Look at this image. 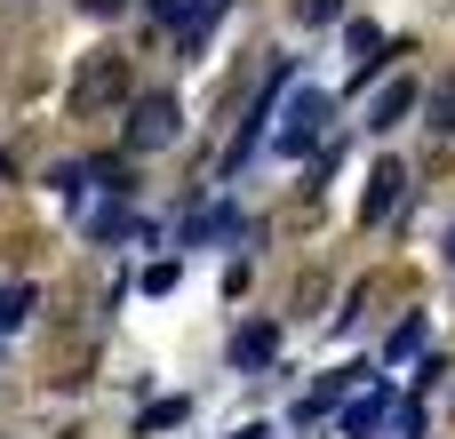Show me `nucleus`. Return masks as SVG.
Returning a JSON list of instances; mask_svg holds the SVG:
<instances>
[{"label":"nucleus","instance_id":"nucleus-12","mask_svg":"<svg viewBox=\"0 0 455 439\" xmlns=\"http://www.w3.org/2000/svg\"><path fill=\"white\" fill-rule=\"evenodd\" d=\"M344 40H352V56H360V72H376V48H384V32H376V24H352Z\"/></svg>","mask_w":455,"mask_h":439},{"label":"nucleus","instance_id":"nucleus-11","mask_svg":"<svg viewBox=\"0 0 455 439\" xmlns=\"http://www.w3.org/2000/svg\"><path fill=\"white\" fill-rule=\"evenodd\" d=\"M32 304H40L32 288H0V328H24V320H32Z\"/></svg>","mask_w":455,"mask_h":439},{"label":"nucleus","instance_id":"nucleus-10","mask_svg":"<svg viewBox=\"0 0 455 439\" xmlns=\"http://www.w3.org/2000/svg\"><path fill=\"white\" fill-rule=\"evenodd\" d=\"M432 136H455V72L432 88Z\"/></svg>","mask_w":455,"mask_h":439},{"label":"nucleus","instance_id":"nucleus-8","mask_svg":"<svg viewBox=\"0 0 455 439\" xmlns=\"http://www.w3.org/2000/svg\"><path fill=\"white\" fill-rule=\"evenodd\" d=\"M216 16H224V0H192V8H184V16H176V32H184V48H200V40H208V24H216Z\"/></svg>","mask_w":455,"mask_h":439},{"label":"nucleus","instance_id":"nucleus-4","mask_svg":"<svg viewBox=\"0 0 455 439\" xmlns=\"http://www.w3.org/2000/svg\"><path fill=\"white\" fill-rule=\"evenodd\" d=\"M400 184H408V168H400V160H376V176H368V192H360V224H384V216L400 208Z\"/></svg>","mask_w":455,"mask_h":439},{"label":"nucleus","instance_id":"nucleus-5","mask_svg":"<svg viewBox=\"0 0 455 439\" xmlns=\"http://www.w3.org/2000/svg\"><path fill=\"white\" fill-rule=\"evenodd\" d=\"M272 360H280V328L272 320H248L232 336V368H272Z\"/></svg>","mask_w":455,"mask_h":439},{"label":"nucleus","instance_id":"nucleus-16","mask_svg":"<svg viewBox=\"0 0 455 439\" xmlns=\"http://www.w3.org/2000/svg\"><path fill=\"white\" fill-rule=\"evenodd\" d=\"M80 8H88V16H120L128 0H80Z\"/></svg>","mask_w":455,"mask_h":439},{"label":"nucleus","instance_id":"nucleus-1","mask_svg":"<svg viewBox=\"0 0 455 439\" xmlns=\"http://www.w3.org/2000/svg\"><path fill=\"white\" fill-rule=\"evenodd\" d=\"M320 128H328V96H320V88H296V96H288V112H280V152H288V160H304V152L320 144Z\"/></svg>","mask_w":455,"mask_h":439},{"label":"nucleus","instance_id":"nucleus-2","mask_svg":"<svg viewBox=\"0 0 455 439\" xmlns=\"http://www.w3.org/2000/svg\"><path fill=\"white\" fill-rule=\"evenodd\" d=\"M120 96H128V56H88L80 80H72V104H80V112H104V104H120Z\"/></svg>","mask_w":455,"mask_h":439},{"label":"nucleus","instance_id":"nucleus-18","mask_svg":"<svg viewBox=\"0 0 455 439\" xmlns=\"http://www.w3.org/2000/svg\"><path fill=\"white\" fill-rule=\"evenodd\" d=\"M448 256H455V232H448Z\"/></svg>","mask_w":455,"mask_h":439},{"label":"nucleus","instance_id":"nucleus-3","mask_svg":"<svg viewBox=\"0 0 455 439\" xmlns=\"http://www.w3.org/2000/svg\"><path fill=\"white\" fill-rule=\"evenodd\" d=\"M176 128H184L176 96H136V112H128V144H136V152H168Z\"/></svg>","mask_w":455,"mask_h":439},{"label":"nucleus","instance_id":"nucleus-7","mask_svg":"<svg viewBox=\"0 0 455 439\" xmlns=\"http://www.w3.org/2000/svg\"><path fill=\"white\" fill-rule=\"evenodd\" d=\"M416 112V80H384L376 88V112H368V128H400Z\"/></svg>","mask_w":455,"mask_h":439},{"label":"nucleus","instance_id":"nucleus-9","mask_svg":"<svg viewBox=\"0 0 455 439\" xmlns=\"http://www.w3.org/2000/svg\"><path fill=\"white\" fill-rule=\"evenodd\" d=\"M120 232H128V208L120 200H96L88 208V240H120Z\"/></svg>","mask_w":455,"mask_h":439},{"label":"nucleus","instance_id":"nucleus-17","mask_svg":"<svg viewBox=\"0 0 455 439\" xmlns=\"http://www.w3.org/2000/svg\"><path fill=\"white\" fill-rule=\"evenodd\" d=\"M240 439H272V432H264V424H256V432H240Z\"/></svg>","mask_w":455,"mask_h":439},{"label":"nucleus","instance_id":"nucleus-15","mask_svg":"<svg viewBox=\"0 0 455 439\" xmlns=\"http://www.w3.org/2000/svg\"><path fill=\"white\" fill-rule=\"evenodd\" d=\"M184 8H192V0H152V16H160V24H176Z\"/></svg>","mask_w":455,"mask_h":439},{"label":"nucleus","instance_id":"nucleus-13","mask_svg":"<svg viewBox=\"0 0 455 439\" xmlns=\"http://www.w3.org/2000/svg\"><path fill=\"white\" fill-rule=\"evenodd\" d=\"M408 352H424V320H408V328L392 336V360H408Z\"/></svg>","mask_w":455,"mask_h":439},{"label":"nucleus","instance_id":"nucleus-14","mask_svg":"<svg viewBox=\"0 0 455 439\" xmlns=\"http://www.w3.org/2000/svg\"><path fill=\"white\" fill-rule=\"evenodd\" d=\"M336 8H344V0H304V24H328Z\"/></svg>","mask_w":455,"mask_h":439},{"label":"nucleus","instance_id":"nucleus-6","mask_svg":"<svg viewBox=\"0 0 455 439\" xmlns=\"http://www.w3.org/2000/svg\"><path fill=\"white\" fill-rule=\"evenodd\" d=\"M384 416H392V392H384V384H360V400L344 408V439H368Z\"/></svg>","mask_w":455,"mask_h":439}]
</instances>
